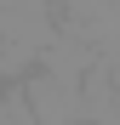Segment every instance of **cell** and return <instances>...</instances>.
Listing matches in <instances>:
<instances>
[{
    "label": "cell",
    "mask_w": 120,
    "mask_h": 125,
    "mask_svg": "<svg viewBox=\"0 0 120 125\" xmlns=\"http://www.w3.org/2000/svg\"><path fill=\"white\" fill-rule=\"evenodd\" d=\"M57 34L63 29H57V6L52 0H17V6L0 11V40L17 57H46Z\"/></svg>",
    "instance_id": "6da1fadb"
},
{
    "label": "cell",
    "mask_w": 120,
    "mask_h": 125,
    "mask_svg": "<svg viewBox=\"0 0 120 125\" xmlns=\"http://www.w3.org/2000/svg\"><path fill=\"white\" fill-rule=\"evenodd\" d=\"M23 102H29V119L34 125H80V91L57 85L52 74L23 80Z\"/></svg>",
    "instance_id": "7a4b0ae2"
}]
</instances>
